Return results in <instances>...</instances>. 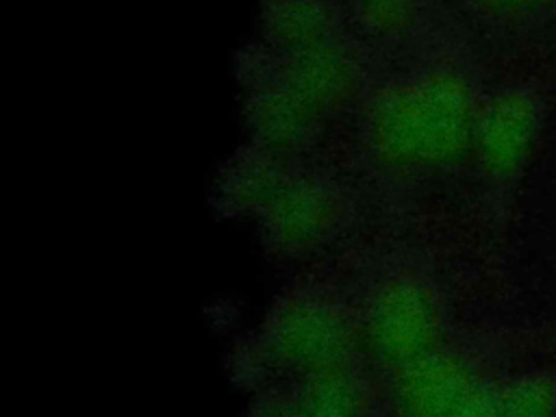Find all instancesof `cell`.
Listing matches in <instances>:
<instances>
[{
    "label": "cell",
    "mask_w": 556,
    "mask_h": 417,
    "mask_svg": "<svg viewBox=\"0 0 556 417\" xmlns=\"http://www.w3.org/2000/svg\"><path fill=\"white\" fill-rule=\"evenodd\" d=\"M473 128L467 87L454 76H437L380 98L369 119V141L389 165H437L454 159Z\"/></svg>",
    "instance_id": "6da1fadb"
},
{
    "label": "cell",
    "mask_w": 556,
    "mask_h": 417,
    "mask_svg": "<svg viewBox=\"0 0 556 417\" xmlns=\"http://www.w3.org/2000/svg\"><path fill=\"white\" fill-rule=\"evenodd\" d=\"M367 332L380 354L410 363L432 350L437 304L419 282L389 280L367 308Z\"/></svg>",
    "instance_id": "7a4b0ae2"
},
{
    "label": "cell",
    "mask_w": 556,
    "mask_h": 417,
    "mask_svg": "<svg viewBox=\"0 0 556 417\" xmlns=\"http://www.w3.org/2000/svg\"><path fill=\"white\" fill-rule=\"evenodd\" d=\"M539 122V102L528 91L497 96L473 128V141L484 169L493 176L515 174L532 150Z\"/></svg>",
    "instance_id": "3957f363"
},
{
    "label": "cell",
    "mask_w": 556,
    "mask_h": 417,
    "mask_svg": "<svg viewBox=\"0 0 556 417\" xmlns=\"http://www.w3.org/2000/svg\"><path fill=\"white\" fill-rule=\"evenodd\" d=\"M348 332V321L334 304L302 298L280 311L269 332V343L291 363L317 365L343 350Z\"/></svg>",
    "instance_id": "277c9868"
},
{
    "label": "cell",
    "mask_w": 556,
    "mask_h": 417,
    "mask_svg": "<svg viewBox=\"0 0 556 417\" xmlns=\"http://www.w3.org/2000/svg\"><path fill=\"white\" fill-rule=\"evenodd\" d=\"M476 382L463 356L430 350L406 365L400 378V404L408 417H450Z\"/></svg>",
    "instance_id": "5b68a950"
},
{
    "label": "cell",
    "mask_w": 556,
    "mask_h": 417,
    "mask_svg": "<svg viewBox=\"0 0 556 417\" xmlns=\"http://www.w3.org/2000/svg\"><path fill=\"white\" fill-rule=\"evenodd\" d=\"M502 417H556V374L526 371L500 384Z\"/></svg>",
    "instance_id": "8992f818"
},
{
    "label": "cell",
    "mask_w": 556,
    "mask_h": 417,
    "mask_svg": "<svg viewBox=\"0 0 556 417\" xmlns=\"http://www.w3.org/2000/svg\"><path fill=\"white\" fill-rule=\"evenodd\" d=\"M450 417H502L500 384L478 380Z\"/></svg>",
    "instance_id": "52a82bcc"
},
{
    "label": "cell",
    "mask_w": 556,
    "mask_h": 417,
    "mask_svg": "<svg viewBox=\"0 0 556 417\" xmlns=\"http://www.w3.org/2000/svg\"><path fill=\"white\" fill-rule=\"evenodd\" d=\"M500 7H528V4H539V2H545V0H491Z\"/></svg>",
    "instance_id": "ba28073f"
}]
</instances>
